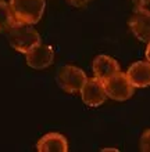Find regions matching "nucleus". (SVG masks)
<instances>
[{
    "label": "nucleus",
    "mask_w": 150,
    "mask_h": 152,
    "mask_svg": "<svg viewBox=\"0 0 150 152\" xmlns=\"http://www.w3.org/2000/svg\"><path fill=\"white\" fill-rule=\"evenodd\" d=\"M71 6H74V7H83V6H86L88 3H90L92 0H67Z\"/></svg>",
    "instance_id": "13"
},
{
    "label": "nucleus",
    "mask_w": 150,
    "mask_h": 152,
    "mask_svg": "<svg viewBox=\"0 0 150 152\" xmlns=\"http://www.w3.org/2000/svg\"><path fill=\"white\" fill-rule=\"evenodd\" d=\"M56 79L58 86L64 91L69 93V94H75V93H79L88 77L81 68L74 66V65H64L63 68L58 69Z\"/></svg>",
    "instance_id": "3"
},
{
    "label": "nucleus",
    "mask_w": 150,
    "mask_h": 152,
    "mask_svg": "<svg viewBox=\"0 0 150 152\" xmlns=\"http://www.w3.org/2000/svg\"><path fill=\"white\" fill-rule=\"evenodd\" d=\"M79 93H81L82 101L88 107H99L107 98L104 90V83L101 80H99L98 77L86 79V82L83 83Z\"/></svg>",
    "instance_id": "5"
},
{
    "label": "nucleus",
    "mask_w": 150,
    "mask_h": 152,
    "mask_svg": "<svg viewBox=\"0 0 150 152\" xmlns=\"http://www.w3.org/2000/svg\"><path fill=\"white\" fill-rule=\"evenodd\" d=\"M106 96L114 101H126L134 94V86L126 79L125 73L118 72L103 82Z\"/></svg>",
    "instance_id": "4"
},
{
    "label": "nucleus",
    "mask_w": 150,
    "mask_h": 152,
    "mask_svg": "<svg viewBox=\"0 0 150 152\" xmlns=\"http://www.w3.org/2000/svg\"><path fill=\"white\" fill-rule=\"evenodd\" d=\"M129 28L136 39L143 43H149L150 36V14L147 8L136 7V11L129 20Z\"/></svg>",
    "instance_id": "7"
},
{
    "label": "nucleus",
    "mask_w": 150,
    "mask_h": 152,
    "mask_svg": "<svg viewBox=\"0 0 150 152\" xmlns=\"http://www.w3.org/2000/svg\"><path fill=\"white\" fill-rule=\"evenodd\" d=\"M6 32H7V39L10 46L16 51L24 53V54L31 51L36 44L41 43L39 32L29 24L17 22Z\"/></svg>",
    "instance_id": "1"
},
{
    "label": "nucleus",
    "mask_w": 150,
    "mask_h": 152,
    "mask_svg": "<svg viewBox=\"0 0 150 152\" xmlns=\"http://www.w3.org/2000/svg\"><path fill=\"white\" fill-rule=\"evenodd\" d=\"M54 60V51L52 46L47 44H36L31 51L27 53V64L33 69H45L53 64Z\"/></svg>",
    "instance_id": "6"
},
{
    "label": "nucleus",
    "mask_w": 150,
    "mask_h": 152,
    "mask_svg": "<svg viewBox=\"0 0 150 152\" xmlns=\"http://www.w3.org/2000/svg\"><path fill=\"white\" fill-rule=\"evenodd\" d=\"M126 79L134 87H147L150 83V65L149 61H138L129 66L125 73Z\"/></svg>",
    "instance_id": "8"
},
{
    "label": "nucleus",
    "mask_w": 150,
    "mask_h": 152,
    "mask_svg": "<svg viewBox=\"0 0 150 152\" xmlns=\"http://www.w3.org/2000/svg\"><path fill=\"white\" fill-rule=\"evenodd\" d=\"M131 1L136 7H142V8H147V4H149V0H131Z\"/></svg>",
    "instance_id": "14"
},
{
    "label": "nucleus",
    "mask_w": 150,
    "mask_h": 152,
    "mask_svg": "<svg viewBox=\"0 0 150 152\" xmlns=\"http://www.w3.org/2000/svg\"><path fill=\"white\" fill-rule=\"evenodd\" d=\"M103 151H114V152H117V149L115 148H106V149H103Z\"/></svg>",
    "instance_id": "15"
},
{
    "label": "nucleus",
    "mask_w": 150,
    "mask_h": 152,
    "mask_svg": "<svg viewBox=\"0 0 150 152\" xmlns=\"http://www.w3.org/2000/svg\"><path fill=\"white\" fill-rule=\"evenodd\" d=\"M120 72V65L113 57L109 56H99L93 61V73L95 77H98L101 82L111 77L113 75Z\"/></svg>",
    "instance_id": "9"
},
{
    "label": "nucleus",
    "mask_w": 150,
    "mask_h": 152,
    "mask_svg": "<svg viewBox=\"0 0 150 152\" xmlns=\"http://www.w3.org/2000/svg\"><path fill=\"white\" fill-rule=\"evenodd\" d=\"M149 134H150L149 130H146V132L143 133L140 141H139V147H140V149H142L143 152L149 151Z\"/></svg>",
    "instance_id": "12"
},
{
    "label": "nucleus",
    "mask_w": 150,
    "mask_h": 152,
    "mask_svg": "<svg viewBox=\"0 0 150 152\" xmlns=\"http://www.w3.org/2000/svg\"><path fill=\"white\" fill-rule=\"evenodd\" d=\"M36 148L39 152H67L68 142L60 133H49L38 141Z\"/></svg>",
    "instance_id": "10"
},
{
    "label": "nucleus",
    "mask_w": 150,
    "mask_h": 152,
    "mask_svg": "<svg viewBox=\"0 0 150 152\" xmlns=\"http://www.w3.org/2000/svg\"><path fill=\"white\" fill-rule=\"evenodd\" d=\"M10 8L17 22L38 24L45 12V0H10Z\"/></svg>",
    "instance_id": "2"
},
{
    "label": "nucleus",
    "mask_w": 150,
    "mask_h": 152,
    "mask_svg": "<svg viewBox=\"0 0 150 152\" xmlns=\"http://www.w3.org/2000/svg\"><path fill=\"white\" fill-rule=\"evenodd\" d=\"M14 24H17V21L13 15L10 4L0 0V32H6Z\"/></svg>",
    "instance_id": "11"
}]
</instances>
